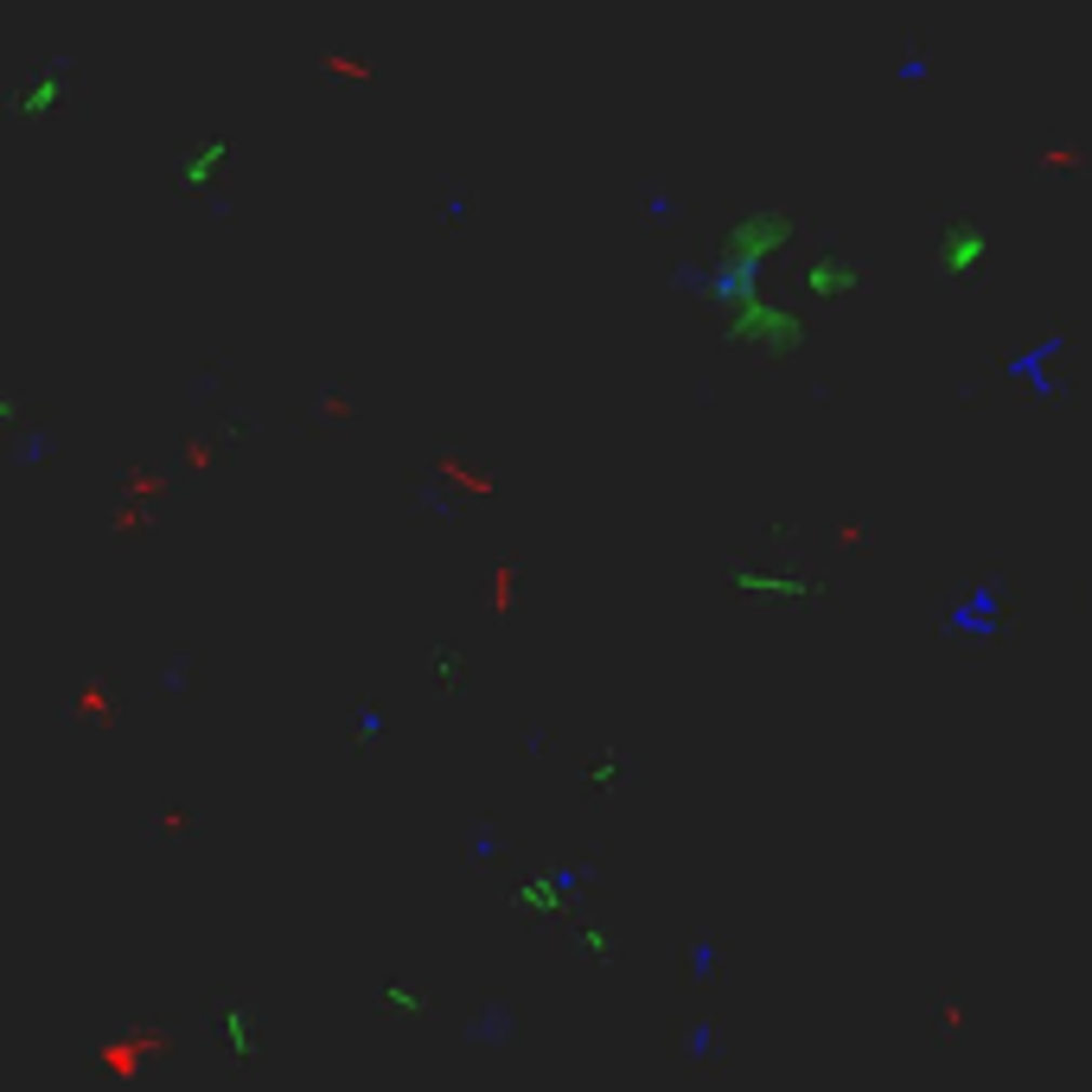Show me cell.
<instances>
[{
  "label": "cell",
  "mask_w": 1092,
  "mask_h": 1092,
  "mask_svg": "<svg viewBox=\"0 0 1092 1092\" xmlns=\"http://www.w3.org/2000/svg\"><path fill=\"white\" fill-rule=\"evenodd\" d=\"M850 281H856V275L837 269V263H818V269H812V288H850Z\"/></svg>",
  "instance_id": "obj_1"
}]
</instances>
